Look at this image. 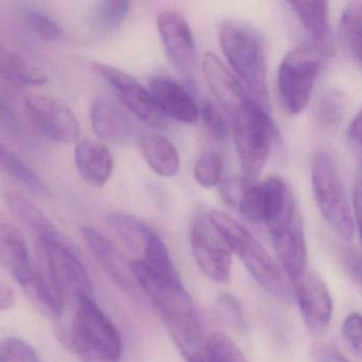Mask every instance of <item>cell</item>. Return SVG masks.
Instances as JSON below:
<instances>
[{
	"instance_id": "44",
	"label": "cell",
	"mask_w": 362,
	"mask_h": 362,
	"mask_svg": "<svg viewBox=\"0 0 362 362\" xmlns=\"http://www.w3.org/2000/svg\"><path fill=\"white\" fill-rule=\"evenodd\" d=\"M346 262L351 275L355 277L356 281L360 284V279H361V257H360V254L353 251L349 252L346 255Z\"/></svg>"
},
{
	"instance_id": "11",
	"label": "cell",
	"mask_w": 362,
	"mask_h": 362,
	"mask_svg": "<svg viewBox=\"0 0 362 362\" xmlns=\"http://www.w3.org/2000/svg\"><path fill=\"white\" fill-rule=\"evenodd\" d=\"M27 113L40 134L58 144H74L81 136V124L69 105L45 94H28L24 98Z\"/></svg>"
},
{
	"instance_id": "37",
	"label": "cell",
	"mask_w": 362,
	"mask_h": 362,
	"mask_svg": "<svg viewBox=\"0 0 362 362\" xmlns=\"http://www.w3.org/2000/svg\"><path fill=\"white\" fill-rule=\"evenodd\" d=\"M200 113L205 130L209 136L216 141L226 139L228 134V122L215 103L211 100L203 101L201 110H199V114Z\"/></svg>"
},
{
	"instance_id": "24",
	"label": "cell",
	"mask_w": 362,
	"mask_h": 362,
	"mask_svg": "<svg viewBox=\"0 0 362 362\" xmlns=\"http://www.w3.org/2000/svg\"><path fill=\"white\" fill-rule=\"evenodd\" d=\"M139 146L148 166L156 175L173 177L179 173V153L168 139L158 133L148 132L141 135Z\"/></svg>"
},
{
	"instance_id": "19",
	"label": "cell",
	"mask_w": 362,
	"mask_h": 362,
	"mask_svg": "<svg viewBox=\"0 0 362 362\" xmlns=\"http://www.w3.org/2000/svg\"><path fill=\"white\" fill-rule=\"evenodd\" d=\"M0 262L25 289L35 277L23 233L11 222L0 217Z\"/></svg>"
},
{
	"instance_id": "33",
	"label": "cell",
	"mask_w": 362,
	"mask_h": 362,
	"mask_svg": "<svg viewBox=\"0 0 362 362\" xmlns=\"http://www.w3.org/2000/svg\"><path fill=\"white\" fill-rule=\"evenodd\" d=\"M26 18L31 29L42 39L56 42L63 37L60 23L45 10L35 6L28 7L26 9Z\"/></svg>"
},
{
	"instance_id": "10",
	"label": "cell",
	"mask_w": 362,
	"mask_h": 362,
	"mask_svg": "<svg viewBox=\"0 0 362 362\" xmlns=\"http://www.w3.org/2000/svg\"><path fill=\"white\" fill-rule=\"evenodd\" d=\"M190 245L197 266L207 279L217 284L230 281L232 251L209 214L194 216L190 228Z\"/></svg>"
},
{
	"instance_id": "16",
	"label": "cell",
	"mask_w": 362,
	"mask_h": 362,
	"mask_svg": "<svg viewBox=\"0 0 362 362\" xmlns=\"http://www.w3.org/2000/svg\"><path fill=\"white\" fill-rule=\"evenodd\" d=\"M81 235L110 279L127 293L137 296L139 287L133 275L131 262L129 264L126 262V258L118 247L103 233L92 226H82Z\"/></svg>"
},
{
	"instance_id": "39",
	"label": "cell",
	"mask_w": 362,
	"mask_h": 362,
	"mask_svg": "<svg viewBox=\"0 0 362 362\" xmlns=\"http://www.w3.org/2000/svg\"><path fill=\"white\" fill-rule=\"evenodd\" d=\"M251 180L247 177H228L220 185V194L226 204L236 209L243 192Z\"/></svg>"
},
{
	"instance_id": "15",
	"label": "cell",
	"mask_w": 362,
	"mask_h": 362,
	"mask_svg": "<svg viewBox=\"0 0 362 362\" xmlns=\"http://www.w3.org/2000/svg\"><path fill=\"white\" fill-rule=\"evenodd\" d=\"M284 273L293 284L307 272V247L298 213L269 228Z\"/></svg>"
},
{
	"instance_id": "6",
	"label": "cell",
	"mask_w": 362,
	"mask_h": 362,
	"mask_svg": "<svg viewBox=\"0 0 362 362\" xmlns=\"http://www.w3.org/2000/svg\"><path fill=\"white\" fill-rule=\"evenodd\" d=\"M311 184L315 203L326 223L342 240H353L359 230L338 167L329 152L319 151L313 156Z\"/></svg>"
},
{
	"instance_id": "45",
	"label": "cell",
	"mask_w": 362,
	"mask_h": 362,
	"mask_svg": "<svg viewBox=\"0 0 362 362\" xmlns=\"http://www.w3.org/2000/svg\"><path fill=\"white\" fill-rule=\"evenodd\" d=\"M360 206H361V184L360 180L358 179L357 183L354 187V217H355L356 224H357L358 230L360 233Z\"/></svg>"
},
{
	"instance_id": "31",
	"label": "cell",
	"mask_w": 362,
	"mask_h": 362,
	"mask_svg": "<svg viewBox=\"0 0 362 362\" xmlns=\"http://www.w3.org/2000/svg\"><path fill=\"white\" fill-rule=\"evenodd\" d=\"M216 308H217L220 319L226 325L240 334L247 332L249 325H247L245 308H243V303L237 296H233L228 292H223L218 296L217 300H216Z\"/></svg>"
},
{
	"instance_id": "36",
	"label": "cell",
	"mask_w": 362,
	"mask_h": 362,
	"mask_svg": "<svg viewBox=\"0 0 362 362\" xmlns=\"http://www.w3.org/2000/svg\"><path fill=\"white\" fill-rule=\"evenodd\" d=\"M0 362H41V359L28 342L9 337L0 342Z\"/></svg>"
},
{
	"instance_id": "17",
	"label": "cell",
	"mask_w": 362,
	"mask_h": 362,
	"mask_svg": "<svg viewBox=\"0 0 362 362\" xmlns=\"http://www.w3.org/2000/svg\"><path fill=\"white\" fill-rule=\"evenodd\" d=\"M202 71L209 90L224 111L234 116L250 99L238 78L216 54L207 52L203 57Z\"/></svg>"
},
{
	"instance_id": "41",
	"label": "cell",
	"mask_w": 362,
	"mask_h": 362,
	"mask_svg": "<svg viewBox=\"0 0 362 362\" xmlns=\"http://www.w3.org/2000/svg\"><path fill=\"white\" fill-rule=\"evenodd\" d=\"M315 362H349L347 358L332 345H315L311 349Z\"/></svg>"
},
{
	"instance_id": "18",
	"label": "cell",
	"mask_w": 362,
	"mask_h": 362,
	"mask_svg": "<svg viewBox=\"0 0 362 362\" xmlns=\"http://www.w3.org/2000/svg\"><path fill=\"white\" fill-rule=\"evenodd\" d=\"M149 92L165 117L182 124H194L199 119V107L189 92L171 78L156 76L150 80Z\"/></svg>"
},
{
	"instance_id": "26",
	"label": "cell",
	"mask_w": 362,
	"mask_h": 362,
	"mask_svg": "<svg viewBox=\"0 0 362 362\" xmlns=\"http://www.w3.org/2000/svg\"><path fill=\"white\" fill-rule=\"evenodd\" d=\"M361 1L345 6L339 24V42L345 56L355 64L361 62Z\"/></svg>"
},
{
	"instance_id": "9",
	"label": "cell",
	"mask_w": 362,
	"mask_h": 362,
	"mask_svg": "<svg viewBox=\"0 0 362 362\" xmlns=\"http://www.w3.org/2000/svg\"><path fill=\"white\" fill-rule=\"evenodd\" d=\"M237 211L247 222L273 228L296 211L291 192L279 177L249 182Z\"/></svg>"
},
{
	"instance_id": "13",
	"label": "cell",
	"mask_w": 362,
	"mask_h": 362,
	"mask_svg": "<svg viewBox=\"0 0 362 362\" xmlns=\"http://www.w3.org/2000/svg\"><path fill=\"white\" fill-rule=\"evenodd\" d=\"M291 285L305 325L313 334H323L329 327L332 317V298L325 281L307 270Z\"/></svg>"
},
{
	"instance_id": "22",
	"label": "cell",
	"mask_w": 362,
	"mask_h": 362,
	"mask_svg": "<svg viewBox=\"0 0 362 362\" xmlns=\"http://www.w3.org/2000/svg\"><path fill=\"white\" fill-rule=\"evenodd\" d=\"M287 5L298 16L313 46L327 54L332 44L328 4L326 1H287Z\"/></svg>"
},
{
	"instance_id": "3",
	"label": "cell",
	"mask_w": 362,
	"mask_h": 362,
	"mask_svg": "<svg viewBox=\"0 0 362 362\" xmlns=\"http://www.w3.org/2000/svg\"><path fill=\"white\" fill-rule=\"evenodd\" d=\"M74 315L71 343L81 362H119L122 341L115 324L93 296H80Z\"/></svg>"
},
{
	"instance_id": "42",
	"label": "cell",
	"mask_w": 362,
	"mask_h": 362,
	"mask_svg": "<svg viewBox=\"0 0 362 362\" xmlns=\"http://www.w3.org/2000/svg\"><path fill=\"white\" fill-rule=\"evenodd\" d=\"M361 112H358L346 131L347 143L358 156L361 154Z\"/></svg>"
},
{
	"instance_id": "25",
	"label": "cell",
	"mask_w": 362,
	"mask_h": 362,
	"mask_svg": "<svg viewBox=\"0 0 362 362\" xmlns=\"http://www.w3.org/2000/svg\"><path fill=\"white\" fill-rule=\"evenodd\" d=\"M0 77L22 86H42L48 81L45 71L3 42H0Z\"/></svg>"
},
{
	"instance_id": "32",
	"label": "cell",
	"mask_w": 362,
	"mask_h": 362,
	"mask_svg": "<svg viewBox=\"0 0 362 362\" xmlns=\"http://www.w3.org/2000/svg\"><path fill=\"white\" fill-rule=\"evenodd\" d=\"M344 99L339 93H327L322 97L315 110V120L324 130L338 128L344 116Z\"/></svg>"
},
{
	"instance_id": "5",
	"label": "cell",
	"mask_w": 362,
	"mask_h": 362,
	"mask_svg": "<svg viewBox=\"0 0 362 362\" xmlns=\"http://www.w3.org/2000/svg\"><path fill=\"white\" fill-rule=\"evenodd\" d=\"M37 275L65 306L67 300L93 296V284L83 264L66 241L37 238Z\"/></svg>"
},
{
	"instance_id": "43",
	"label": "cell",
	"mask_w": 362,
	"mask_h": 362,
	"mask_svg": "<svg viewBox=\"0 0 362 362\" xmlns=\"http://www.w3.org/2000/svg\"><path fill=\"white\" fill-rule=\"evenodd\" d=\"M16 302V296L12 288L8 284L0 281V311L12 308Z\"/></svg>"
},
{
	"instance_id": "1",
	"label": "cell",
	"mask_w": 362,
	"mask_h": 362,
	"mask_svg": "<svg viewBox=\"0 0 362 362\" xmlns=\"http://www.w3.org/2000/svg\"><path fill=\"white\" fill-rule=\"evenodd\" d=\"M139 289L151 300L177 349L188 362H200L206 351L207 337L198 309L183 283H171L148 270L141 260L131 262Z\"/></svg>"
},
{
	"instance_id": "23",
	"label": "cell",
	"mask_w": 362,
	"mask_h": 362,
	"mask_svg": "<svg viewBox=\"0 0 362 362\" xmlns=\"http://www.w3.org/2000/svg\"><path fill=\"white\" fill-rule=\"evenodd\" d=\"M5 200L12 216L27 230L37 235V239L49 238L65 241L60 230L30 199L18 192H8Z\"/></svg>"
},
{
	"instance_id": "27",
	"label": "cell",
	"mask_w": 362,
	"mask_h": 362,
	"mask_svg": "<svg viewBox=\"0 0 362 362\" xmlns=\"http://www.w3.org/2000/svg\"><path fill=\"white\" fill-rule=\"evenodd\" d=\"M0 169L35 196L46 198L52 194L45 181L3 143H0Z\"/></svg>"
},
{
	"instance_id": "38",
	"label": "cell",
	"mask_w": 362,
	"mask_h": 362,
	"mask_svg": "<svg viewBox=\"0 0 362 362\" xmlns=\"http://www.w3.org/2000/svg\"><path fill=\"white\" fill-rule=\"evenodd\" d=\"M343 339L351 351L360 357L361 356V315L354 313L347 315L341 327Z\"/></svg>"
},
{
	"instance_id": "2",
	"label": "cell",
	"mask_w": 362,
	"mask_h": 362,
	"mask_svg": "<svg viewBox=\"0 0 362 362\" xmlns=\"http://www.w3.org/2000/svg\"><path fill=\"white\" fill-rule=\"evenodd\" d=\"M232 254L241 260L256 283L273 298L283 303L293 300V291L285 273L266 247L240 222L221 211L209 214Z\"/></svg>"
},
{
	"instance_id": "34",
	"label": "cell",
	"mask_w": 362,
	"mask_h": 362,
	"mask_svg": "<svg viewBox=\"0 0 362 362\" xmlns=\"http://www.w3.org/2000/svg\"><path fill=\"white\" fill-rule=\"evenodd\" d=\"M132 3L128 0H105L96 10L97 22L101 28L113 30L128 18Z\"/></svg>"
},
{
	"instance_id": "8",
	"label": "cell",
	"mask_w": 362,
	"mask_h": 362,
	"mask_svg": "<svg viewBox=\"0 0 362 362\" xmlns=\"http://www.w3.org/2000/svg\"><path fill=\"white\" fill-rule=\"evenodd\" d=\"M326 54L313 45L300 46L286 54L277 74L281 107L290 115L302 113L315 90Z\"/></svg>"
},
{
	"instance_id": "21",
	"label": "cell",
	"mask_w": 362,
	"mask_h": 362,
	"mask_svg": "<svg viewBox=\"0 0 362 362\" xmlns=\"http://www.w3.org/2000/svg\"><path fill=\"white\" fill-rule=\"evenodd\" d=\"M90 122L93 132L101 141L122 144L132 135V124L126 114L115 103L105 98L93 100Z\"/></svg>"
},
{
	"instance_id": "30",
	"label": "cell",
	"mask_w": 362,
	"mask_h": 362,
	"mask_svg": "<svg viewBox=\"0 0 362 362\" xmlns=\"http://www.w3.org/2000/svg\"><path fill=\"white\" fill-rule=\"evenodd\" d=\"M202 362H247V360L232 339L216 332L207 337L206 353Z\"/></svg>"
},
{
	"instance_id": "7",
	"label": "cell",
	"mask_w": 362,
	"mask_h": 362,
	"mask_svg": "<svg viewBox=\"0 0 362 362\" xmlns=\"http://www.w3.org/2000/svg\"><path fill=\"white\" fill-rule=\"evenodd\" d=\"M235 148L245 177H257L266 166L276 135L266 107L250 99L233 116Z\"/></svg>"
},
{
	"instance_id": "29",
	"label": "cell",
	"mask_w": 362,
	"mask_h": 362,
	"mask_svg": "<svg viewBox=\"0 0 362 362\" xmlns=\"http://www.w3.org/2000/svg\"><path fill=\"white\" fill-rule=\"evenodd\" d=\"M107 223L130 251L141 255L146 241L153 230L151 226L134 216L118 211L107 216Z\"/></svg>"
},
{
	"instance_id": "4",
	"label": "cell",
	"mask_w": 362,
	"mask_h": 362,
	"mask_svg": "<svg viewBox=\"0 0 362 362\" xmlns=\"http://www.w3.org/2000/svg\"><path fill=\"white\" fill-rule=\"evenodd\" d=\"M219 41L228 64L245 84L250 96L262 107H267L266 56L258 35L245 25L226 22L220 27Z\"/></svg>"
},
{
	"instance_id": "28",
	"label": "cell",
	"mask_w": 362,
	"mask_h": 362,
	"mask_svg": "<svg viewBox=\"0 0 362 362\" xmlns=\"http://www.w3.org/2000/svg\"><path fill=\"white\" fill-rule=\"evenodd\" d=\"M139 260H141L146 268L156 276L171 283H183L181 275L177 272V267L171 259L166 245L156 230H152L150 233L141 252V258Z\"/></svg>"
},
{
	"instance_id": "40",
	"label": "cell",
	"mask_w": 362,
	"mask_h": 362,
	"mask_svg": "<svg viewBox=\"0 0 362 362\" xmlns=\"http://www.w3.org/2000/svg\"><path fill=\"white\" fill-rule=\"evenodd\" d=\"M0 124L12 133L21 132V124L11 103L0 93Z\"/></svg>"
},
{
	"instance_id": "20",
	"label": "cell",
	"mask_w": 362,
	"mask_h": 362,
	"mask_svg": "<svg viewBox=\"0 0 362 362\" xmlns=\"http://www.w3.org/2000/svg\"><path fill=\"white\" fill-rule=\"evenodd\" d=\"M74 160L80 177L93 187H103L114 169L113 156L100 141L84 139L76 143Z\"/></svg>"
},
{
	"instance_id": "35",
	"label": "cell",
	"mask_w": 362,
	"mask_h": 362,
	"mask_svg": "<svg viewBox=\"0 0 362 362\" xmlns=\"http://www.w3.org/2000/svg\"><path fill=\"white\" fill-rule=\"evenodd\" d=\"M223 170V158L219 154H204L197 160L194 167V175L197 183L204 188H213L218 185Z\"/></svg>"
},
{
	"instance_id": "12",
	"label": "cell",
	"mask_w": 362,
	"mask_h": 362,
	"mask_svg": "<svg viewBox=\"0 0 362 362\" xmlns=\"http://www.w3.org/2000/svg\"><path fill=\"white\" fill-rule=\"evenodd\" d=\"M93 71L111 86L122 105L139 119L156 128L164 126L165 116L154 103L149 90L135 78L122 69L103 63H94Z\"/></svg>"
},
{
	"instance_id": "14",
	"label": "cell",
	"mask_w": 362,
	"mask_h": 362,
	"mask_svg": "<svg viewBox=\"0 0 362 362\" xmlns=\"http://www.w3.org/2000/svg\"><path fill=\"white\" fill-rule=\"evenodd\" d=\"M160 41L173 66L189 75L197 64L194 35L187 21L179 12L166 10L156 18Z\"/></svg>"
}]
</instances>
